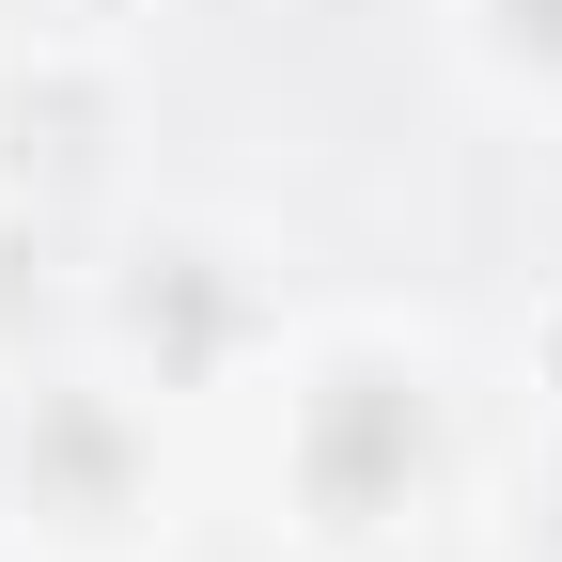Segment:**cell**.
Returning a JSON list of instances; mask_svg holds the SVG:
<instances>
[{"instance_id":"6da1fadb","label":"cell","mask_w":562,"mask_h":562,"mask_svg":"<svg viewBox=\"0 0 562 562\" xmlns=\"http://www.w3.org/2000/svg\"><path fill=\"white\" fill-rule=\"evenodd\" d=\"M250 501L297 562H406L469 501V375L406 313H297L250 391Z\"/></svg>"},{"instance_id":"277c9868","label":"cell","mask_w":562,"mask_h":562,"mask_svg":"<svg viewBox=\"0 0 562 562\" xmlns=\"http://www.w3.org/2000/svg\"><path fill=\"white\" fill-rule=\"evenodd\" d=\"M140 188V63L94 32L0 47V235H94Z\"/></svg>"},{"instance_id":"8992f818","label":"cell","mask_w":562,"mask_h":562,"mask_svg":"<svg viewBox=\"0 0 562 562\" xmlns=\"http://www.w3.org/2000/svg\"><path fill=\"white\" fill-rule=\"evenodd\" d=\"M501 562H562V422H531V453L501 469V516H484Z\"/></svg>"},{"instance_id":"5b68a950","label":"cell","mask_w":562,"mask_h":562,"mask_svg":"<svg viewBox=\"0 0 562 562\" xmlns=\"http://www.w3.org/2000/svg\"><path fill=\"white\" fill-rule=\"evenodd\" d=\"M438 63L469 110L562 140V0H438Z\"/></svg>"},{"instance_id":"52a82bcc","label":"cell","mask_w":562,"mask_h":562,"mask_svg":"<svg viewBox=\"0 0 562 562\" xmlns=\"http://www.w3.org/2000/svg\"><path fill=\"white\" fill-rule=\"evenodd\" d=\"M516 391H531V422H562V266L531 281V313H516Z\"/></svg>"},{"instance_id":"3957f363","label":"cell","mask_w":562,"mask_h":562,"mask_svg":"<svg viewBox=\"0 0 562 562\" xmlns=\"http://www.w3.org/2000/svg\"><path fill=\"white\" fill-rule=\"evenodd\" d=\"M79 344L188 422V406H250L266 391V360L297 344V297H281L266 235L188 220V203H125L110 250L79 266Z\"/></svg>"},{"instance_id":"7a4b0ae2","label":"cell","mask_w":562,"mask_h":562,"mask_svg":"<svg viewBox=\"0 0 562 562\" xmlns=\"http://www.w3.org/2000/svg\"><path fill=\"white\" fill-rule=\"evenodd\" d=\"M172 531H188V453L157 391H125L94 344L0 375V547L16 562H172Z\"/></svg>"}]
</instances>
